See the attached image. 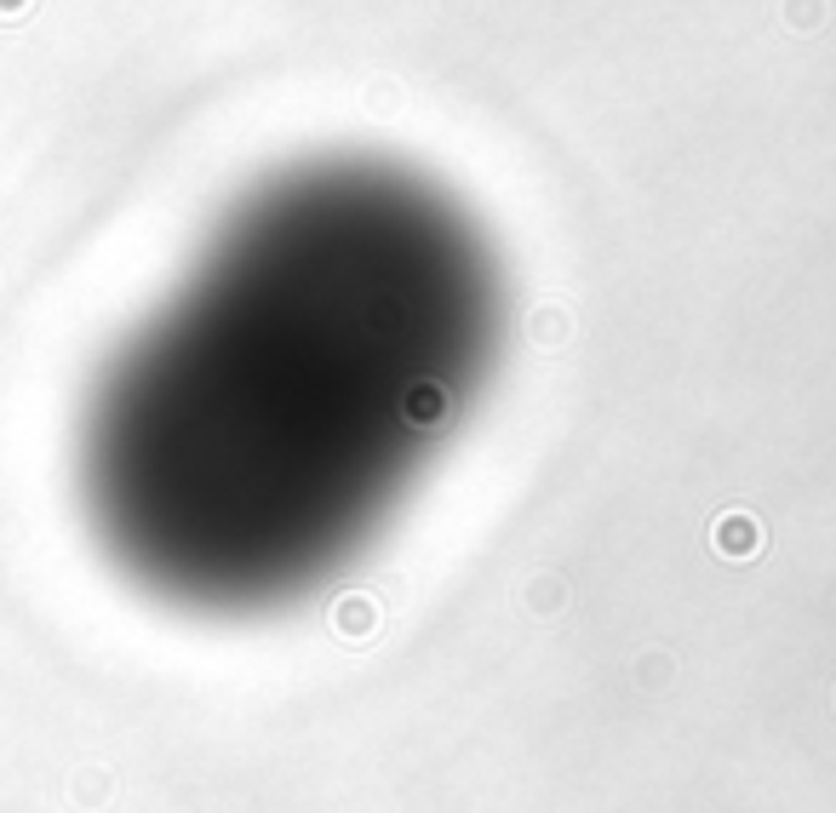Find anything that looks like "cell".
Instances as JSON below:
<instances>
[{"instance_id": "obj_1", "label": "cell", "mask_w": 836, "mask_h": 813, "mask_svg": "<svg viewBox=\"0 0 836 813\" xmlns=\"http://www.w3.org/2000/svg\"><path fill=\"white\" fill-rule=\"evenodd\" d=\"M498 332L482 241L395 178H298L229 218L97 372L92 538L144 596L252 619L321 590L464 413Z\"/></svg>"}]
</instances>
